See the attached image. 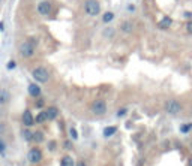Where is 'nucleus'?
Wrapping results in <instances>:
<instances>
[{
	"mask_svg": "<svg viewBox=\"0 0 192 166\" xmlns=\"http://www.w3.org/2000/svg\"><path fill=\"white\" fill-rule=\"evenodd\" d=\"M36 41L35 39H27L24 41L21 45H20V54L24 57V59H29L35 54V50H36Z\"/></svg>",
	"mask_w": 192,
	"mask_h": 166,
	"instance_id": "nucleus-1",
	"label": "nucleus"
},
{
	"mask_svg": "<svg viewBox=\"0 0 192 166\" xmlns=\"http://www.w3.org/2000/svg\"><path fill=\"white\" fill-rule=\"evenodd\" d=\"M84 11L90 17H96L101 14V3L98 0H86L84 2Z\"/></svg>",
	"mask_w": 192,
	"mask_h": 166,
	"instance_id": "nucleus-2",
	"label": "nucleus"
},
{
	"mask_svg": "<svg viewBox=\"0 0 192 166\" xmlns=\"http://www.w3.org/2000/svg\"><path fill=\"white\" fill-rule=\"evenodd\" d=\"M90 109L95 115H104L107 112V102L104 99H95L90 105Z\"/></svg>",
	"mask_w": 192,
	"mask_h": 166,
	"instance_id": "nucleus-3",
	"label": "nucleus"
},
{
	"mask_svg": "<svg viewBox=\"0 0 192 166\" xmlns=\"http://www.w3.org/2000/svg\"><path fill=\"white\" fill-rule=\"evenodd\" d=\"M32 76L35 78V81H38L41 84H45L50 79V73H48V70L45 67H35L32 70Z\"/></svg>",
	"mask_w": 192,
	"mask_h": 166,
	"instance_id": "nucleus-4",
	"label": "nucleus"
},
{
	"mask_svg": "<svg viewBox=\"0 0 192 166\" xmlns=\"http://www.w3.org/2000/svg\"><path fill=\"white\" fill-rule=\"evenodd\" d=\"M164 108H165V111H167L170 115H177L179 112H182V103H180L179 100H176V99L167 100L165 105H164Z\"/></svg>",
	"mask_w": 192,
	"mask_h": 166,
	"instance_id": "nucleus-5",
	"label": "nucleus"
},
{
	"mask_svg": "<svg viewBox=\"0 0 192 166\" xmlns=\"http://www.w3.org/2000/svg\"><path fill=\"white\" fill-rule=\"evenodd\" d=\"M51 11H53V5L50 2H47V0H44V2H41L38 5V12L41 15H50Z\"/></svg>",
	"mask_w": 192,
	"mask_h": 166,
	"instance_id": "nucleus-6",
	"label": "nucleus"
},
{
	"mask_svg": "<svg viewBox=\"0 0 192 166\" xmlns=\"http://www.w3.org/2000/svg\"><path fill=\"white\" fill-rule=\"evenodd\" d=\"M29 160L32 163H39L42 160V151L39 148H32L29 151Z\"/></svg>",
	"mask_w": 192,
	"mask_h": 166,
	"instance_id": "nucleus-7",
	"label": "nucleus"
},
{
	"mask_svg": "<svg viewBox=\"0 0 192 166\" xmlns=\"http://www.w3.org/2000/svg\"><path fill=\"white\" fill-rule=\"evenodd\" d=\"M23 124L26 127H32L35 124V118H33V115H32L30 111H24L23 112Z\"/></svg>",
	"mask_w": 192,
	"mask_h": 166,
	"instance_id": "nucleus-8",
	"label": "nucleus"
},
{
	"mask_svg": "<svg viewBox=\"0 0 192 166\" xmlns=\"http://www.w3.org/2000/svg\"><path fill=\"white\" fill-rule=\"evenodd\" d=\"M171 24H173V20H171L170 17H164V18L158 23V27H159L161 30H167V29L171 27Z\"/></svg>",
	"mask_w": 192,
	"mask_h": 166,
	"instance_id": "nucleus-9",
	"label": "nucleus"
},
{
	"mask_svg": "<svg viewBox=\"0 0 192 166\" xmlns=\"http://www.w3.org/2000/svg\"><path fill=\"white\" fill-rule=\"evenodd\" d=\"M9 99H11L9 91L5 88H0V105H6L9 102Z\"/></svg>",
	"mask_w": 192,
	"mask_h": 166,
	"instance_id": "nucleus-10",
	"label": "nucleus"
},
{
	"mask_svg": "<svg viewBox=\"0 0 192 166\" xmlns=\"http://www.w3.org/2000/svg\"><path fill=\"white\" fill-rule=\"evenodd\" d=\"M29 94H30L32 97H39V96H41V88H39V85H38V84H30V85H29Z\"/></svg>",
	"mask_w": 192,
	"mask_h": 166,
	"instance_id": "nucleus-11",
	"label": "nucleus"
},
{
	"mask_svg": "<svg viewBox=\"0 0 192 166\" xmlns=\"http://www.w3.org/2000/svg\"><path fill=\"white\" fill-rule=\"evenodd\" d=\"M120 30H122L123 33H132L134 24H132L131 21H123V23L120 24Z\"/></svg>",
	"mask_w": 192,
	"mask_h": 166,
	"instance_id": "nucleus-12",
	"label": "nucleus"
},
{
	"mask_svg": "<svg viewBox=\"0 0 192 166\" xmlns=\"http://www.w3.org/2000/svg\"><path fill=\"white\" fill-rule=\"evenodd\" d=\"M45 112H47L48 120H56V118H57V115H59V109H57V108H54V106H50Z\"/></svg>",
	"mask_w": 192,
	"mask_h": 166,
	"instance_id": "nucleus-13",
	"label": "nucleus"
},
{
	"mask_svg": "<svg viewBox=\"0 0 192 166\" xmlns=\"http://www.w3.org/2000/svg\"><path fill=\"white\" fill-rule=\"evenodd\" d=\"M60 166H75V162L71 156H63L60 160Z\"/></svg>",
	"mask_w": 192,
	"mask_h": 166,
	"instance_id": "nucleus-14",
	"label": "nucleus"
},
{
	"mask_svg": "<svg viewBox=\"0 0 192 166\" xmlns=\"http://www.w3.org/2000/svg\"><path fill=\"white\" fill-rule=\"evenodd\" d=\"M116 132H117V127H116V126L105 127V129H104V136H105V138H110V136H113Z\"/></svg>",
	"mask_w": 192,
	"mask_h": 166,
	"instance_id": "nucleus-15",
	"label": "nucleus"
},
{
	"mask_svg": "<svg viewBox=\"0 0 192 166\" xmlns=\"http://www.w3.org/2000/svg\"><path fill=\"white\" fill-rule=\"evenodd\" d=\"M47 120H48V117H47V112H45V111L39 112V114H38V117L35 118V121H36L38 124H41V123H44V121H47Z\"/></svg>",
	"mask_w": 192,
	"mask_h": 166,
	"instance_id": "nucleus-16",
	"label": "nucleus"
},
{
	"mask_svg": "<svg viewBox=\"0 0 192 166\" xmlns=\"http://www.w3.org/2000/svg\"><path fill=\"white\" fill-rule=\"evenodd\" d=\"M192 130V123H185L180 126V133H189Z\"/></svg>",
	"mask_w": 192,
	"mask_h": 166,
	"instance_id": "nucleus-17",
	"label": "nucleus"
},
{
	"mask_svg": "<svg viewBox=\"0 0 192 166\" xmlns=\"http://www.w3.org/2000/svg\"><path fill=\"white\" fill-rule=\"evenodd\" d=\"M32 141H35L36 144L42 142V141H44V133H42V132H35V133H33V139H32Z\"/></svg>",
	"mask_w": 192,
	"mask_h": 166,
	"instance_id": "nucleus-18",
	"label": "nucleus"
},
{
	"mask_svg": "<svg viewBox=\"0 0 192 166\" xmlns=\"http://www.w3.org/2000/svg\"><path fill=\"white\" fill-rule=\"evenodd\" d=\"M113 20H114V14H113V12H105L104 17H102V21H104V23H110V21H113Z\"/></svg>",
	"mask_w": 192,
	"mask_h": 166,
	"instance_id": "nucleus-19",
	"label": "nucleus"
},
{
	"mask_svg": "<svg viewBox=\"0 0 192 166\" xmlns=\"http://www.w3.org/2000/svg\"><path fill=\"white\" fill-rule=\"evenodd\" d=\"M69 136H71L72 141H77V139H78V132H77L75 127H71V129H69Z\"/></svg>",
	"mask_w": 192,
	"mask_h": 166,
	"instance_id": "nucleus-20",
	"label": "nucleus"
},
{
	"mask_svg": "<svg viewBox=\"0 0 192 166\" xmlns=\"http://www.w3.org/2000/svg\"><path fill=\"white\" fill-rule=\"evenodd\" d=\"M23 136H24L26 141H32V139H33V133L29 132V130H23Z\"/></svg>",
	"mask_w": 192,
	"mask_h": 166,
	"instance_id": "nucleus-21",
	"label": "nucleus"
},
{
	"mask_svg": "<svg viewBox=\"0 0 192 166\" xmlns=\"http://www.w3.org/2000/svg\"><path fill=\"white\" fill-rule=\"evenodd\" d=\"M126 114H128V109H126V108H120V109L117 111V117H119V118H120V117H125Z\"/></svg>",
	"mask_w": 192,
	"mask_h": 166,
	"instance_id": "nucleus-22",
	"label": "nucleus"
},
{
	"mask_svg": "<svg viewBox=\"0 0 192 166\" xmlns=\"http://www.w3.org/2000/svg\"><path fill=\"white\" fill-rule=\"evenodd\" d=\"M5 150H6V144L0 139V154H2V156H5Z\"/></svg>",
	"mask_w": 192,
	"mask_h": 166,
	"instance_id": "nucleus-23",
	"label": "nucleus"
},
{
	"mask_svg": "<svg viewBox=\"0 0 192 166\" xmlns=\"http://www.w3.org/2000/svg\"><path fill=\"white\" fill-rule=\"evenodd\" d=\"M113 33H114V30H113L111 27H108V30H105V32H104V36H105V38H107V36H108V38H111V36H113Z\"/></svg>",
	"mask_w": 192,
	"mask_h": 166,
	"instance_id": "nucleus-24",
	"label": "nucleus"
},
{
	"mask_svg": "<svg viewBox=\"0 0 192 166\" xmlns=\"http://www.w3.org/2000/svg\"><path fill=\"white\" fill-rule=\"evenodd\" d=\"M63 147H65V150H72V142L71 141H65L63 142Z\"/></svg>",
	"mask_w": 192,
	"mask_h": 166,
	"instance_id": "nucleus-25",
	"label": "nucleus"
},
{
	"mask_svg": "<svg viewBox=\"0 0 192 166\" xmlns=\"http://www.w3.org/2000/svg\"><path fill=\"white\" fill-rule=\"evenodd\" d=\"M186 32H188V33H192V21H189V23L186 24Z\"/></svg>",
	"mask_w": 192,
	"mask_h": 166,
	"instance_id": "nucleus-26",
	"label": "nucleus"
},
{
	"mask_svg": "<svg viewBox=\"0 0 192 166\" xmlns=\"http://www.w3.org/2000/svg\"><path fill=\"white\" fill-rule=\"evenodd\" d=\"M48 148H50L51 151H54V150H56V142H54V141H51V142L48 144Z\"/></svg>",
	"mask_w": 192,
	"mask_h": 166,
	"instance_id": "nucleus-27",
	"label": "nucleus"
},
{
	"mask_svg": "<svg viewBox=\"0 0 192 166\" xmlns=\"http://www.w3.org/2000/svg\"><path fill=\"white\" fill-rule=\"evenodd\" d=\"M36 106H38V108H41V106H44V99H39V100L36 102Z\"/></svg>",
	"mask_w": 192,
	"mask_h": 166,
	"instance_id": "nucleus-28",
	"label": "nucleus"
},
{
	"mask_svg": "<svg viewBox=\"0 0 192 166\" xmlns=\"http://www.w3.org/2000/svg\"><path fill=\"white\" fill-rule=\"evenodd\" d=\"M15 67V62H9L8 63V69H14Z\"/></svg>",
	"mask_w": 192,
	"mask_h": 166,
	"instance_id": "nucleus-29",
	"label": "nucleus"
},
{
	"mask_svg": "<svg viewBox=\"0 0 192 166\" xmlns=\"http://www.w3.org/2000/svg\"><path fill=\"white\" fill-rule=\"evenodd\" d=\"M77 166H87V165H86V162H84V160H78Z\"/></svg>",
	"mask_w": 192,
	"mask_h": 166,
	"instance_id": "nucleus-30",
	"label": "nucleus"
},
{
	"mask_svg": "<svg viewBox=\"0 0 192 166\" xmlns=\"http://www.w3.org/2000/svg\"><path fill=\"white\" fill-rule=\"evenodd\" d=\"M189 166H192V160H191V162H189Z\"/></svg>",
	"mask_w": 192,
	"mask_h": 166,
	"instance_id": "nucleus-31",
	"label": "nucleus"
},
{
	"mask_svg": "<svg viewBox=\"0 0 192 166\" xmlns=\"http://www.w3.org/2000/svg\"><path fill=\"white\" fill-rule=\"evenodd\" d=\"M191 148H192V141H191Z\"/></svg>",
	"mask_w": 192,
	"mask_h": 166,
	"instance_id": "nucleus-32",
	"label": "nucleus"
},
{
	"mask_svg": "<svg viewBox=\"0 0 192 166\" xmlns=\"http://www.w3.org/2000/svg\"><path fill=\"white\" fill-rule=\"evenodd\" d=\"M0 117H2V111H0Z\"/></svg>",
	"mask_w": 192,
	"mask_h": 166,
	"instance_id": "nucleus-33",
	"label": "nucleus"
}]
</instances>
